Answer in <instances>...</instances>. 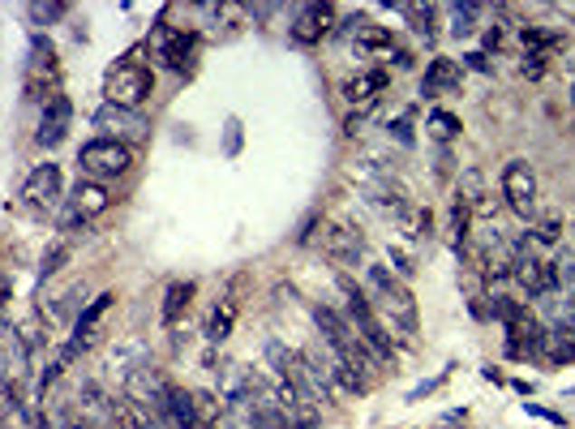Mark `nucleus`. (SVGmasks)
<instances>
[{
  "mask_svg": "<svg viewBox=\"0 0 575 429\" xmlns=\"http://www.w3.org/2000/svg\"><path fill=\"white\" fill-rule=\"evenodd\" d=\"M365 297L374 305V314L379 322L387 327L391 339L399 344H417V335H421V314H417V297L408 292V283L395 275L391 266L382 262H369L365 266Z\"/></svg>",
  "mask_w": 575,
  "mask_h": 429,
  "instance_id": "nucleus-1",
  "label": "nucleus"
},
{
  "mask_svg": "<svg viewBox=\"0 0 575 429\" xmlns=\"http://www.w3.org/2000/svg\"><path fill=\"white\" fill-rule=\"evenodd\" d=\"M335 288H340V297H344V310H340V314L348 318V327L361 335V344L369 348L379 361H395V339L387 335L379 314H374V305L365 297V283H357L352 275H335Z\"/></svg>",
  "mask_w": 575,
  "mask_h": 429,
  "instance_id": "nucleus-2",
  "label": "nucleus"
},
{
  "mask_svg": "<svg viewBox=\"0 0 575 429\" xmlns=\"http://www.w3.org/2000/svg\"><path fill=\"white\" fill-rule=\"evenodd\" d=\"M26 100L31 103H48L61 95V61H56V48H52L48 34H34L31 52H26Z\"/></svg>",
  "mask_w": 575,
  "mask_h": 429,
  "instance_id": "nucleus-3",
  "label": "nucleus"
},
{
  "mask_svg": "<svg viewBox=\"0 0 575 429\" xmlns=\"http://www.w3.org/2000/svg\"><path fill=\"white\" fill-rule=\"evenodd\" d=\"M103 95H108L112 108H129V112H138V108L155 95V73H150L147 65H138V61H125V65H116L112 73H108Z\"/></svg>",
  "mask_w": 575,
  "mask_h": 429,
  "instance_id": "nucleus-4",
  "label": "nucleus"
},
{
  "mask_svg": "<svg viewBox=\"0 0 575 429\" xmlns=\"http://www.w3.org/2000/svg\"><path fill=\"white\" fill-rule=\"evenodd\" d=\"M78 164H82V176L86 181H116V176H125L133 164V150L125 142H112V138H91L78 155Z\"/></svg>",
  "mask_w": 575,
  "mask_h": 429,
  "instance_id": "nucleus-5",
  "label": "nucleus"
},
{
  "mask_svg": "<svg viewBox=\"0 0 575 429\" xmlns=\"http://www.w3.org/2000/svg\"><path fill=\"white\" fill-rule=\"evenodd\" d=\"M537 194H541V185H537L532 164H528V159H511V164L503 167V202H507L520 219H532V211H537Z\"/></svg>",
  "mask_w": 575,
  "mask_h": 429,
  "instance_id": "nucleus-6",
  "label": "nucleus"
},
{
  "mask_svg": "<svg viewBox=\"0 0 575 429\" xmlns=\"http://www.w3.org/2000/svg\"><path fill=\"white\" fill-rule=\"evenodd\" d=\"M322 253H327L335 266H357L365 258L361 228H352V224H344V219H331V224H322Z\"/></svg>",
  "mask_w": 575,
  "mask_h": 429,
  "instance_id": "nucleus-7",
  "label": "nucleus"
},
{
  "mask_svg": "<svg viewBox=\"0 0 575 429\" xmlns=\"http://www.w3.org/2000/svg\"><path fill=\"white\" fill-rule=\"evenodd\" d=\"M95 129H99V138H112V142H142L150 133V125H147V116L142 112H129V108H112V103H103L95 112Z\"/></svg>",
  "mask_w": 575,
  "mask_h": 429,
  "instance_id": "nucleus-8",
  "label": "nucleus"
},
{
  "mask_svg": "<svg viewBox=\"0 0 575 429\" xmlns=\"http://www.w3.org/2000/svg\"><path fill=\"white\" fill-rule=\"evenodd\" d=\"M22 198H26V206H34V211H56V206L65 202V176H61V167L39 164L31 176H26V185H22Z\"/></svg>",
  "mask_w": 575,
  "mask_h": 429,
  "instance_id": "nucleus-9",
  "label": "nucleus"
},
{
  "mask_svg": "<svg viewBox=\"0 0 575 429\" xmlns=\"http://www.w3.org/2000/svg\"><path fill=\"white\" fill-rule=\"evenodd\" d=\"M155 56H159L172 73H185L197 56V34L181 31V26H159V31H155Z\"/></svg>",
  "mask_w": 575,
  "mask_h": 429,
  "instance_id": "nucleus-10",
  "label": "nucleus"
},
{
  "mask_svg": "<svg viewBox=\"0 0 575 429\" xmlns=\"http://www.w3.org/2000/svg\"><path fill=\"white\" fill-rule=\"evenodd\" d=\"M387 86H391V73H387V69H361V73H352L344 82V100H348V108L369 112V108L382 100Z\"/></svg>",
  "mask_w": 575,
  "mask_h": 429,
  "instance_id": "nucleus-11",
  "label": "nucleus"
},
{
  "mask_svg": "<svg viewBox=\"0 0 575 429\" xmlns=\"http://www.w3.org/2000/svg\"><path fill=\"white\" fill-rule=\"evenodd\" d=\"M69 125H73V103L69 95H56V100L43 103V120H39V133H34V142L39 147H61L69 138Z\"/></svg>",
  "mask_w": 575,
  "mask_h": 429,
  "instance_id": "nucleus-12",
  "label": "nucleus"
},
{
  "mask_svg": "<svg viewBox=\"0 0 575 429\" xmlns=\"http://www.w3.org/2000/svg\"><path fill=\"white\" fill-rule=\"evenodd\" d=\"M331 22H335V9H331V5H305V9L292 17V39L305 43V48H310V43H322L331 34Z\"/></svg>",
  "mask_w": 575,
  "mask_h": 429,
  "instance_id": "nucleus-13",
  "label": "nucleus"
},
{
  "mask_svg": "<svg viewBox=\"0 0 575 429\" xmlns=\"http://www.w3.org/2000/svg\"><path fill=\"white\" fill-rule=\"evenodd\" d=\"M108 206H112V194H108L99 181H86V176L73 185V194H69V211H78L86 224H91L95 214H103Z\"/></svg>",
  "mask_w": 575,
  "mask_h": 429,
  "instance_id": "nucleus-14",
  "label": "nucleus"
},
{
  "mask_svg": "<svg viewBox=\"0 0 575 429\" xmlns=\"http://www.w3.org/2000/svg\"><path fill=\"white\" fill-rule=\"evenodd\" d=\"M541 357H545L550 365H567V361H575V327H567V322H554V327H545Z\"/></svg>",
  "mask_w": 575,
  "mask_h": 429,
  "instance_id": "nucleus-15",
  "label": "nucleus"
},
{
  "mask_svg": "<svg viewBox=\"0 0 575 429\" xmlns=\"http://www.w3.org/2000/svg\"><path fill=\"white\" fill-rule=\"evenodd\" d=\"M263 361H266V369H271V378H280V382L296 378V348H288L283 339H266Z\"/></svg>",
  "mask_w": 575,
  "mask_h": 429,
  "instance_id": "nucleus-16",
  "label": "nucleus"
},
{
  "mask_svg": "<svg viewBox=\"0 0 575 429\" xmlns=\"http://www.w3.org/2000/svg\"><path fill=\"white\" fill-rule=\"evenodd\" d=\"M460 86V65H451V61H429V69H426V82H421V95H443V91H455Z\"/></svg>",
  "mask_w": 575,
  "mask_h": 429,
  "instance_id": "nucleus-17",
  "label": "nucleus"
},
{
  "mask_svg": "<svg viewBox=\"0 0 575 429\" xmlns=\"http://www.w3.org/2000/svg\"><path fill=\"white\" fill-rule=\"evenodd\" d=\"M150 357H147V344H142V339H125V344L120 348H112V374H120V382L129 378L133 369H138V365H147Z\"/></svg>",
  "mask_w": 575,
  "mask_h": 429,
  "instance_id": "nucleus-18",
  "label": "nucleus"
},
{
  "mask_svg": "<svg viewBox=\"0 0 575 429\" xmlns=\"http://www.w3.org/2000/svg\"><path fill=\"white\" fill-rule=\"evenodd\" d=\"M357 52H365V56H391V52H395L391 31H382V26H369V22H361V26H357Z\"/></svg>",
  "mask_w": 575,
  "mask_h": 429,
  "instance_id": "nucleus-19",
  "label": "nucleus"
},
{
  "mask_svg": "<svg viewBox=\"0 0 575 429\" xmlns=\"http://www.w3.org/2000/svg\"><path fill=\"white\" fill-rule=\"evenodd\" d=\"M17 339H22V348H26V357H31V365H39V357H43V344H48V327H43V318L31 314L22 327L14 330Z\"/></svg>",
  "mask_w": 575,
  "mask_h": 429,
  "instance_id": "nucleus-20",
  "label": "nucleus"
},
{
  "mask_svg": "<svg viewBox=\"0 0 575 429\" xmlns=\"http://www.w3.org/2000/svg\"><path fill=\"white\" fill-rule=\"evenodd\" d=\"M232 322H236V305H232V300L215 305L211 318H206V330H202V335H206V344H224V339L232 335Z\"/></svg>",
  "mask_w": 575,
  "mask_h": 429,
  "instance_id": "nucleus-21",
  "label": "nucleus"
},
{
  "mask_svg": "<svg viewBox=\"0 0 575 429\" xmlns=\"http://www.w3.org/2000/svg\"><path fill=\"white\" fill-rule=\"evenodd\" d=\"M194 292H197L194 283H172V288L164 292V322H168V327H177V322H181V314L189 310Z\"/></svg>",
  "mask_w": 575,
  "mask_h": 429,
  "instance_id": "nucleus-22",
  "label": "nucleus"
},
{
  "mask_svg": "<svg viewBox=\"0 0 575 429\" xmlns=\"http://www.w3.org/2000/svg\"><path fill=\"white\" fill-rule=\"evenodd\" d=\"M481 14H485L481 5H451V9H446V17H451V26H446V31L455 34V39H468V34L477 31Z\"/></svg>",
  "mask_w": 575,
  "mask_h": 429,
  "instance_id": "nucleus-23",
  "label": "nucleus"
},
{
  "mask_svg": "<svg viewBox=\"0 0 575 429\" xmlns=\"http://www.w3.org/2000/svg\"><path fill=\"white\" fill-rule=\"evenodd\" d=\"M112 292H99V297L95 300H91V305H86V310H82V314H78V327H73V330H78V335H86V330H95V322H99V318H103V314H108V310H112Z\"/></svg>",
  "mask_w": 575,
  "mask_h": 429,
  "instance_id": "nucleus-24",
  "label": "nucleus"
},
{
  "mask_svg": "<svg viewBox=\"0 0 575 429\" xmlns=\"http://www.w3.org/2000/svg\"><path fill=\"white\" fill-rule=\"evenodd\" d=\"M404 17H408L412 22V31L421 34V39H434V17H438V9H434V5H426V9H421V5H404Z\"/></svg>",
  "mask_w": 575,
  "mask_h": 429,
  "instance_id": "nucleus-25",
  "label": "nucleus"
},
{
  "mask_svg": "<svg viewBox=\"0 0 575 429\" xmlns=\"http://www.w3.org/2000/svg\"><path fill=\"white\" fill-rule=\"evenodd\" d=\"M559 232H562V224L554 219V214H545L541 224L532 228V236H528V245H554V241H559Z\"/></svg>",
  "mask_w": 575,
  "mask_h": 429,
  "instance_id": "nucleus-26",
  "label": "nucleus"
},
{
  "mask_svg": "<svg viewBox=\"0 0 575 429\" xmlns=\"http://www.w3.org/2000/svg\"><path fill=\"white\" fill-rule=\"evenodd\" d=\"M69 253H73V249H69L65 241H61V245H52V249H48V258H43V266H39V280L56 275V271H61V266L69 262Z\"/></svg>",
  "mask_w": 575,
  "mask_h": 429,
  "instance_id": "nucleus-27",
  "label": "nucleus"
},
{
  "mask_svg": "<svg viewBox=\"0 0 575 429\" xmlns=\"http://www.w3.org/2000/svg\"><path fill=\"white\" fill-rule=\"evenodd\" d=\"M69 5H61V0H52V5H43V0H34L31 5V17L34 22H56V17H65Z\"/></svg>",
  "mask_w": 575,
  "mask_h": 429,
  "instance_id": "nucleus-28",
  "label": "nucleus"
},
{
  "mask_svg": "<svg viewBox=\"0 0 575 429\" xmlns=\"http://www.w3.org/2000/svg\"><path fill=\"white\" fill-rule=\"evenodd\" d=\"M429 125L438 129V138H455V133H460V120H455V116H446V112H434V116H429Z\"/></svg>",
  "mask_w": 575,
  "mask_h": 429,
  "instance_id": "nucleus-29",
  "label": "nucleus"
},
{
  "mask_svg": "<svg viewBox=\"0 0 575 429\" xmlns=\"http://www.w3.org/2000/svg\"><path fill=\"white\" fill-rule=\"evenodd\" d=\"M391 262H395V275H399V280H408L412 275V258L404 253V249H391Z\"/></svg>",
  "mask_w": 575,
  "mask_h": 429,
  "instance_id": "nucleus-30",
  "label": "nucleus"
},
{
  "mask_svg": "<svg viewBox=\"0 0 575 429\" xmlns=\"http://www.w3.org/2000/svg\"><path fill=\"white\" fill-rule=\"evenodd\" d=\"M65 429H99V425H95V421H86V416L73 413V416H69V425H65Z\"/></svg>",
  "mask_w": 575,
  "mask_h": 429,
  "instance_id": "nucleus-31",
  "label": "nucleus"
},
{
  "mask_svg": "<svg viewBox=\"0 0 575 429\" xmlns=\"http://www.w3.org/2000/svg\"><path fill=\"white\" fill-rule=\"evenodd\" d=\"M468 65H473V69H481V73L490 69V65H485V56H481V52H473V56H468Z\"/></svg>",
  "mask_w": 575,
  "mask_h": 429,
  "instance_id": "nucleus-32",
  "label": "nucleus"
},
{
  "mask_svg": "<svg viewBox=\"0 0 575 429\" xmlns=\"http://www.w3.org/2000/svg\"><path fill=\"white\" fill-rule=\"evenodd\" d=\"M571 100H575V95H571Z\"/></svg>",
  "mask_w": 575,
  "mask_h": 429,
  "instance_id": "nucleus-33",
  "label": "nucleus"
},
{
  "mask_svg": "<svg viewBox=\"0 0 575 429\" xmlns=\"http://www.w3.org/2000/svg\"><path fill=\"white\" fill-rule=\"evenodd\" d=\"M5 429H9V425H5Z\"/></svg>",
  "mask_w": 575,
  "mask_h": 429,
  "instance_id": "nucleus-34",
  "label": "nucleus"
}]
</instances>
